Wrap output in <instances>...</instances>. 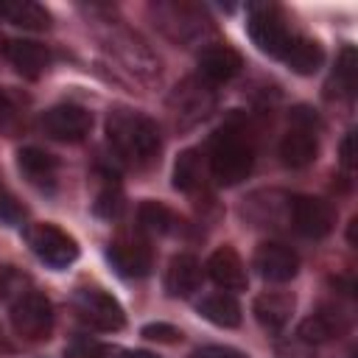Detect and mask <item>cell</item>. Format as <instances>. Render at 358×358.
I'll use <instances>...</instances> for the list:
<instances>
[{
  "label": "cell",
  "mask_w": 358,
  "mask_h": 358,
  "mask_svg": "<svg viewBox=\"0 0 358 358\" xmlns=\"http://www.w3.org/2000/svg\"><path fill=\"white\" fill-rule=\"evenodd\" d=\"M103 42H106V50L112 53V59H115L129 76H134L140 84L151 87V84L159 81V73H162V70H159V59L154 56V50H151L134 31H129V28L112 22L109 31H106V36H103Z\"/></svg>",
  "instance_id": "obj_4"
},
{
  "label": "cell",
  "mask_w": 358,
  "mask_h": 358,
  "mask_svg": "<svg viewBox=\"0 0 358 358\" xmlns=\"http://www.w3.org/2000/svg\"><path fill=\"white\" fill-rule=\"evenodd\" d=\"M282 62H285L294 73H299V76H313V73L324 64V50H322V45H319L316 39L296 36V39L291 42V48L285 50Z\"/></svg>",
  "instance_id": "obj_23"
},
{
  "label": "cell",
  "mask_w": 358,
  "mask_h": 358,
  "mask_svg": "<svg viewBox=\"0 0 358 358\" xmlns=\"http://www.w3.org/2000/svg\"><path fill=\"white\" fill-rule=\"evenodd\" d=\"M319 117L310 106H296L291 112V129L280 143V157L288 168H308L319 154Z\"/></svg>",
  "instance_id": "obj_7"
},
{
  "label": "cell",
  "mask_w": 358,
  "mask_h": 358,
  "mask_svg": "<svg viewBox=\"0 0 358 358\" xmlns=\"http://www.w3.org/2000/svg\"><path fill=\"white\" fill-rule=\"evenodd\" d=\"M25 117H28V98L11 87H3L0 90V131L8 137L17 134L25 126Z\"/></svg>",
  "instance_id": "obj_26"
},
{
  "label": "cell",
  "mask_w": 358,
  "mask_h": 358,
  "mask_svg": "<svg viewBox=\"0 0 358 358\" xmlns=\"http://www.w3.org/2000/svg\"><path fill=\"white\" fill-rule=\"evenodd\" d=\"M252 266L268 282H288L299 271V255L291 246L280 243V241H266L255 249Z\"/></svg>",
  "instance_id": "obj_14"
},
{
  "label": "cell",
  "mask_w": 358,
  "mask_h": 358,
  "mask_svg": "<svg viewBox=\"0 0 358 358\" xmlns=\"http://www.w3.org/2000/svg\"><path fill=\"white\" fill-rule=\"evenodd\" d=\"M106 257H109L112 268L126 280H140L154 266L151 246L143 238H117V241H112L109 249H106Z\"/></svg>",
  "instance_id": "obj_13"
},
{
  "label": "cell",
  "mask_w": 358,
  "mask_h": 358,
  "mask_svg": "<svg viewBox=\"0 0 358 358\" xmlns=\"http://www.w3.org/2000/svg\"><path fill=\"white\" fill-rule=\"evenodd\" d=\"M11 327L25 341H45L53 330V305L39 291H22L11 305Z\"/></svg>",
  "instance_id": "obj_8"
},
{
  "label": "cell",
  "mask_w": 358,
  "mask_h": 358,
  "mask_svg": "<svg viewBox=\"0 0 358 358\" xmlns=\"http://www.w3.org/2000/svg\"><path fill=\"white\" fill-rule=\"evenodd\" d=\"M126 358H159V355H154V352H148V350H129Z\"/></svg>",
  "instance_id": "obj_35"
},
{
  "label": "cell",
  "mask_w": 358,
  "mask_h": 358,
  "mask_svg": "<svg viewBox=\"0 0 358 358\" xmlns=\"http://www.w3.org/2000/svg\"><path fill=\"white\" fill-rule=\"evenodd\" d=\"M123 210V193L117 185H106L101 193H98V201H95V213L103 215V218H117Z\"/></svg>",
  "instance_id": "obj_29"
},
{
  "label": "cell",
  "mask_w": 358,
  "mask_h": 358,
  "mask_svg": "<svg viewBox=\"0 0 358 358\" xmlns=\"http://www.w3.org/2000/svg\"><path fill=\"white\" fill-rule=\"evenodd\" d=\"M143 336L151 338V341H162V344H173L182 338V330L168 324V322H157V324H145L143 327Z\"/></svg>",
  "instance_id": "obj_31"
},
{
  "label": "cell",
  "mask_w": 358,
  "mask_h": 358,
  "mask_svg": "<svg viewBox=\"0 0 358 358\" xmlns=\"http://www.w3.org/2000/svg\"><path fill=\"white\" fill-rule=\"evenodd\" d=\"M173 224H176V215L162 201L145 199L137 207V229L145 232V235H165V232L173 229Z\"/></svg>",
  "instance_id": "obj_27"
},
{
  "label": "cell",
  "mask_w": 358,
  "mask_h": 358,
  "mask_svg": "<svg viewBox=\"0 0 358 358\" xmlns=\"http://www.w3.org/2000/svg\"><path fill=\"white\" fill-rule=\"evenodd\" d=\"M3 56L25 78H39L53 62V53L42 42H34V39H8L3 45Z\"/></svg>",
  "instance_id": "obj_17"
},
{
  "label": "cell",
  "mask_w": 358,
  "mask_h": 358,
  "mask_svg": "<svg viewBox=\"0 0 358 358\" xmlns=\"http://www.w3.org/2000/svg\"><path fill=\"white\" fill-rule=\"evenodd\" d=\"M347 330H350V316H347V310L338 308V305H322L316 313H310V316L299 324L296 336H299V341H305V344H324V341H330V338L344 336Z\"/></svg>",
  "instance_id": "obj_15"
},
{
  "label": "cell",
  "mask_w": 358,
  "mask_h": 358,
  "mask_svg": "<svg viewBox=\"0 0 358 358\" xmlns=\"http://www.w3.org/2000/svg\"><path fill=\"white\" fill-rule=\"evenodd\" d=\"M148 11L154 17V25L176 45L193 48V45H204L213 36V20L199 3L159 0V3H151Z\"/></svg>",
  "instance_id": "obj_3"
},
{
  "label": "cell",
  "mask_w": 358,
  "mask_h": 358,
  "mask_svg": "<svg viewBox=\"0 0 358 358\" xmlns=\"http://www.w3.org/2000/svg\"><path fill=\"white\" fill-rule=\"evenodd\" d=\"M294 229L305 238H324L336 224V207L322 196H296L291 201Z\"/></svg>",
  "instance_id": "obj_12"
},
{
  "label": "cell",
  "mask_w": 358,
  "mask_h": 358,
  "mask_svg": "<svg viewBox=\"0 0 358 358\" xmlns=\"http://www.w3.org/2000/svg\"><path fill=\"white\" fill-rule=\"evenodd\" d=\"M0 20L28 31L50 28V11L34 0H0Z\"/></svg>",
  "instance_id": "obj_22"
},
{
  "label": "cell",
  "mask_w": 358,
  "mask_h": 358,
  "mask_svg": "<svg viewBox=\"0 0 358 358\" xmlns=\"http://www.w3.org/2000/svg\"><path fill=\"white\" fill-rule=\"evenodd\" d=\"M101 350H103L101 341H95V338H90V336H78V338H73V341L64 347V358H98Z\"/></svg>",
  "instance_id": "obj_30"
},
{
  "label": "cell",
  "mask_w": 358,
  "mask_h": 358,
  "mask_svg": "<svg viewBox=\"0 0 358 358\" xmlns=\"http://www.w3.org/2000/svg\"><path fill=\"white\" fill-rule=\"evenodd\" d=\"M39 129L59 143H78L92 129V115L78 103H56L39 117Z\"/></svg>",
  "instance_id": "obj_11"
},
{
  "label": "cell",
  "mask_w": 358,
  "mask_h": 358,
  "mask_svg": "<svg viewBox=\"0 0 358 358\" xmlns=\"http://www.w3.org/2000/svg\"><path fill=\"white\" fill-rule=\"evenodd\" d=\"M31 252L50 268H64L78 257V243L56 224H34L28 229Z\"/></svg>",
  "instance_id": "obj_10"
},
{
  "label": "cell",
  "mask_w": 358,
  "mask_h": 358,
  "mask_svg": "<svg viewBox=\"0 0 358 358\" xmlns=\"http://www.w3.org/2000/svg\"><path fill=\"white\" fill-rule=\"evenodd\" d=\"M204 185V154L199 148H187L173 162V187L182 193H193Z\"/></svg>",
  "instance_id": "obj_25"
},
{
  "label": "cell",
  "mask_w": 358,
  "mask_h": 358,
  "mask_svg": "<svg viewBox=\"0 0 358 358\" xmlns=\"http://www.w3.org/2000/svg\"><path fill=\"white\" fill-rule=\"evenodd\" d=\"M126 355H129V350H123L117 344H103V350H101L98 358H126Z\"/></svg>",
  "instance_id": "obj_34"
},
{
  "label": "cell",
  "mask_w": 358,
  "mask_h": 358,
  "mask_svg": "<svg viewBox=\"0 0 358 358\" xmlns=\"http://www.w3.org/2000/svg\"><path fill=\"white\" fill-rule=\"evenodd\" d=\"M73 308L84 324H90L92 330H101V333H117L126 324V313H123L120 302L112 294H106L103 288H78Z\"/></svg>",
  "instance_id": "obj_9"
},
{
  "label": "cell",
  "mask_w": 358,
  "mask_h": 358,
  "mask_svg": "<svg viewBox=\"0 0 358 358\" xmlns=\"http://www.w3.org/2000/svg\"><path fill=\"white\" fill-rule=\"evenodd\" d=\"M187 358H246L241 350L235 347H224V344H207V347H199L193 350Z\"/></svg>",
  "instance_id": "obj_32"
},
{
  "label": "cell",
  "mask_w": 358,
  "mask_h": 358,
  "mask_svg": "<svg viewBox=\"0 0 358 358\" xmlns=\"http://www.w3.org/2000/svg\"><path fill=\"white\" fill-rule=\"evenodd\" d=\"M246 28H249L252 42L274 59H282L291 42L296 39V34L288 25L285 11L277 3H252L246 8Z\"/></svg>",
  "instance_id": "obj_5"
},
{
  "label": "cell",
  "mask_w": 358,
  "mask_h": 358,
  "mask_svg": "<svg viewBox=\"0 0 358 358\" xmlns=\"http://www.w3.org/2000/svg\"><path fill=\"white\" fill-rule=\"evenodd\" d=\"M213 109H215V90L201 76H190L179 81L168 95V112L179 129H190L201 123Z\"/></svg>",
  "instance_id": "obj_6"
},
{
  "label": "cell",
  "mask_w": 358,
  "mask_h": 358,
  "mask_svg": "<svg viewBox=\"0 0 358 358\" xmlns=\"http://www.w3.org/2000/svg\"><path fill=\"white\" fill-rule=\"evenodd\" d=\"M207 277L224 288L227 294L232 291H246L249 285V274H246V266L241 260V255L232 249V246H218L210 257H207Z\"/></svg>",
  "instance_id": "obj_16"
},
{
  "label": "cell",
  "mask_w": 358,
  "mask_h": 358,
  "mask_svg": "<svg viewBox=\"0 0 358 358\" xmlns=\"http://www.w3.org/2000/svg\"><path fill=\"white\" fill-rule=\"evenodd\" d=\"M333 84H336V90L344 98H352L355 95V84H358V53H355L352 45H344L341 48L338 62H336V70H333Z\"/></svg>",
  "instance_id": "obj_28"
},
{
  "label": "cell",
  "mask_w": 358,
  "mask_h": 358,
  "mask_svg": "<svg viewBox=\"0 0 358 358\" xmlns=\"http://www.w3.org/2000/svg\"><path fill=\"white\" fill-rule=\"evenodd\" d=\"M252 165H255V145L246 137V129L235 120L224 123L213 134L207 151V168L213 179L224 187H235L252 173Z\"/></svg>",
  "instance_id": "obj_2"
},
{
  "label": "cell",
  "mask_w": 358,
  "mask_h": 358,
  "mask_svg": "<svg viewBox=\"0 0 358 358\" xmlns=\"http://www.w3.org/2000/svg\"><path fill=\"white\" fill-rule=\"evenodd\" d=\"M106 140L115 151V157L126 165L145 168L157 159L162 148V131L154 117L117 106L106 117Z\"/></svg>",
  "instance_id": "obj_1"
},
{
  "label": "cell",
  "mask_w": 358,
  "mask_h": 358,
  "mask_svg": "<svg viewBox=\"0 0 358 358\" xmlns=\"http://www.w3.org/2000/svg\"><path fill=\"white\" fill-rule=\"evenodd\" d=\"M17 165H20L22 176H25L31 185H36V187H42V190H45V187H53L59 162H56V157L48 154L45 148H36V145L22 148V151L17 154Z\"/></svg>",
  "instance_id": "obj_21"
},
{
  "label": "cell",
  "mask_w": 358,
  "mask_h": 358,
  "mask_svg": "<svg viewBox=\"0 0 358 358\" xmlns=\"http://www.w3.org/2000/svg\"><path fill=\"white\" fill-rule=\"evenodd\" d=\"M241 70H243V56L232 45L213 42V45H204L201 53H199V76L210 84L229 81Z\"/></svg>",
  "instance_id": "obj_18"
},
{
  "label": "cell",
  "mask_w": 358,
  "mask_h": 358,
  "mask_svg": "<svg viewBox=\"0 0 358 358\" xmlns=\"http://www.w3.org/2000/svg\"><path fill=\"white\" fill-rule=\"evenodd\" d=\"M199 313H201L207 322L218 324V327H238V324H241V305H238V299H235L232 294H227V291L201 296Z\"/></svg>",
  "instance_id": "obj_24"
},
{
  "label": "cell",
  "mask_w": 358,
  "mask_h": 358,
  "mask_svg": "<svg viewBox=\"0 0 358 358\" xmlns=\"http://www.w3.org/2000/svg\"><path fill=\"white\" fill-rule=\"evenodd\" d=\"M201 277H204V271H201L199 257L190 255V252H179V255L171 257V263L165 268V291L171 296H182L185 299L193 291H199Z\"/></svg>",
  "instance_id": "obj_19"
},
{
  "label": "cell",
  "mask_w": 358,
  "mask_h": 358,
  "mask_svg": "<svg viewBox=\"0 0 358 358\" xmlns=\"http://www.w3.org/2000/svg\"><path fill=\"white\" fill-rule=\"evenodd\" d=\"M294 308H296L294 294H288V291H266V294H260L255 299V308L252 310H255V319L260 322L263 330L280 333L291 322Z\"/></svg>",
  "instance_id": "obj_20"
},
{
  "label": "cell",
  "mask_w": 358,
  "mask_h": 358,
  "mask_svg": "<svg viewBox=\"0 0 358 358\" xmlns=\"http://www.w3.org/2000/svg\"><path fill=\"white\" fill-rule=\"evenodd\" d=\"M341 165L347 171L355 168V134L352 131H347V137L341 140Z\"/></svg>",
  "instance_id": "obj_33"
}]
</instances>
